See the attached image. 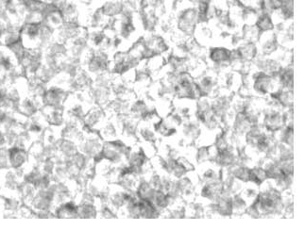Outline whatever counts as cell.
<instances>
[{
    "mask_svg": "<svg viewBox=\"0 0 305 230\" xmlns=\"http://www.w3.org/2000/svg\"><path fill=\"white\" fill-rule=\"evenodd\" d=\"M67 96L68 94L65 89L53 84L52 86L47 88L44 96L42 97L43 105L50 106L53 108H61L64 104Z\"/></svg>",
    "mask_w": 305,
    "mask_h": 230,
    "instance_id": "obj_1",
    "label": "cell"
},
{
    "mask_svg": "<svg viewBox=\"0 0 305 230\" xmlns=\"http://www.w3.org/2000/svg\"><path fill=\"white\" fill-rule=\"evenodd\" d=\"M9 162L12 169L24 168L29 163V153L26 149L18 148L15 146H10L8 148Z\"/></svg>",
    "mask_w": 305,
    "mask_h": 230,
    "instance_id": "obj_2",
    "label": "cell"
},
{
    "mask_svg": "<svg viewBox=\"0 0 305 230\" xmlns=\"http://www.w3.org/2000/svg\"><path fill=\"white\" fill-rule=\"evenodd\" d=\"M231 53L229 48L217 47L212 48L209 52V58L212 62L219 66H225L231 64Z\"/></svg>",
    "mask_w": 305,
    "mask_h": 230,
    "instance_id": "obj_3",
    "label": "cell"
},
{
    "mask_svg": "<svg viewBox=\"0 0 305 230\" xmlns=\"http://www.w3.org/2000/svg\"><path fill=\"white\" fill-rule=\"evenodd\" d=\"M104 118L105 115L101 110L98 108H93L84 115L82 119V125L89 129H94L104 121Z\"/></svg>",
    "mask_w": 305,
    "mask_h": 230,
    "instance_id": "obj_4",
    "label": "cell"
},
{
    "mask_svg": "<svg viewBox=\"0 0 305 230\" xmlns=\"http://www.w3.org/2000/svg\"><path fill=\"white\" fill-rule=\"evenodd\" d=\"M236 50L238 53V56L241 58V60L245 62H248V61L255 59L258 56V51H259L256 44L245 42V41Z\"/></svg>",
    "mask_w": 305,
    "mask_h": 230,
    "instance_id": "obj_5",
    "label": "cell"
},
{
    "mask_svg": "<svg viewBox=\"0 0 305 230\" xmlns=\"http://www.w3.org/2000/svg\"><path fill=\"white\" fill-rule=\"evenodd\" d=\"M257 29L260 30V32L263 31H268V30H273L275 26L273 24V21L270 17L269 13L266 12H261L259 14V17L257 19V22L255 24Z\"/></svg>",
    "mask_w": 305,
    "mask_h": 230,
    "instance_id": "obj_6",
    "label": "cell"
},
{
    "mask_svg": "<svg viewBox=\"0 0 305 230\" xmlns=\"http://www.w3.org/2000/svg\"><path fill=\"white\" fill-rule=\"evenodd\" d=\"M98 210L93 204L78 205V217L80 218H96Z\"/></svg>",
    "mask_w": 305,
    "mask_h": 230,
    "instance_id": "obj_7",
    "label": "cell"
},
{
    "mask_svg": "<svg viewBox=\"0 0 305 230\" xmlns=\"http://www.w3.org/2000/svg\"><path fill=\"white\" fill-rule=\"evenodd\" d=\"M7 146V139H6V132L0 128V148Z\"/></svg>",
    "mask_w": 305,
    "mask_h": 230,
    "instance_id": "obj_8",
    "label": "cell"
}]
</instances>
